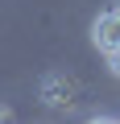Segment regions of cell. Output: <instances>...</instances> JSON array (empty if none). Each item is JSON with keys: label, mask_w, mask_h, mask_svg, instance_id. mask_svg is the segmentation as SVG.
Returning <instances> with one entry per match:
<instances>
[{"label": "cell", "mask_w": 120, "mask_h": 124, "mask_svg": "<svg viewBox=\"0 0 120 124\" xmlns=\"http://www.w3.org/2000/svg\"><path fill=\"white\" fill-rule=\"evenodd\" d=\"M108 62H112V75H120V46H116V50L108 54Z\"/></svg>", "instance_id": "7a4b0ae2"}, {"label": "cell", "mask_w": 120, "mask_h": 124, "mask_svg": "<svg viewBox=\"0 0 120 124\" xmlns=\"http://www.w3.org/2000/svg\"><path fill=\"white\" fill-rule=\"evenodd\" d=\"M91 41H95L104 54H112V50L120 46V8L95 17V25H91Z\"/></svg>", "instance_id": "6da1fadb"}]
</instances>
